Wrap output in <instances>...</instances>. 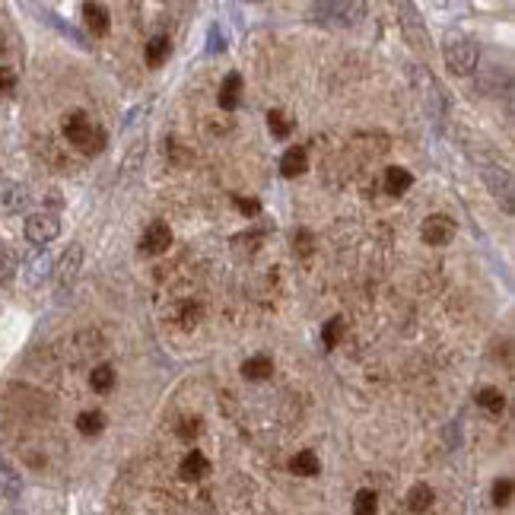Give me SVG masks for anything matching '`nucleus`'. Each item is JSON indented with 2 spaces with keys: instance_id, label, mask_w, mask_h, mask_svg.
I'll return each mask as SVG.
<instances>
[{
  "instance_id": "obj_1",
  "label": "nucleus",
  "mask_w": 515,
  "mask_h": 515,
  "mask_svg": "<svg viewBox=\"0 0 515 515\" xmlns=\"http://www.w3.org/2000/svg\"><path fill=\"white\" fill-rule=\"evenodd\" d=\"M64 137H67L80 153H86V156H99L108 143V134L102 131L99 124H93L86 112H70L67 118H64Z\"/></svg>"
},
{
  "instance_id": "obj_2",
  "label": "nucleus",
  "mask_w": 515,
  "mask_h": 515,
  "mask_svg": "<svg viewBox=\"0 0 515 515\" xmlns=\"http://www.w3.org/2000/svg\"><path fill=\"white\" fill-rule=\"evenodd\" d=\"M477 57H480V48L474 35H455V42L445 45V67L455 76H468L477 67Z\"/></svg>"
},
{
  "instance_id": "obj_3",
  "label": "nucleus",
  "mask_w": 515,
  "mask_h": 515,
  "mask_svg": "<svg viewBox=\"0 0 515 515\" xmlns=\"http://www.w3.org/2000/svg\"><path fill=\"white\" fill-rule=\"evenodd\" d=\"M394 10H398V23H401V29H404V38H407V42H410L417 51L430 54V51H432L430 29H426L423 16L417 13V6H413V4H398Z\"/></svg>"
},
{
  "instance_id": "obj_4",
  "label": "nucleus",
  "mask_w": 515,
  "mask_h": 515,
  "mask_svg": "<svg viewBox=\"0 0 515 515\" xmlns=\"http://www.w3.org/2000/svg\"><path fill=\"white\" fill-rule=\"evenodd\" d=\"M480 175H483V182H487V188L493 191V197L502 203V210L512 213V175L496 162H483Z\"/></svg>"
},
{
  "instance_id": "obj_5",
  "label": "nucleus",
  "mask_w": 515,
  "mask_h": 515,
  "mask_svg": "<svg viewBox=\"0 0 515 515\" xmlns=\"http://www.w3.org/2000/svg\"><path fill=\"white\" fill-rule=\"evenodd\" d=\"M57 235H61V220H57L54 213H32L29 220H25V239H29L32 245H48V242H54Z\"/></svg>"
},
{
  "instance_id": "obj_6",
  "label": "nucleus",
  "mask_w": 515,
  "mask_h": 515,
  "mask_svg": "<svg viewBox=\"0 0 515 515\" xmlns=\"http://www.w3.org/2000/svg\"><path fill=\"white\" fill-rule=\"evenodd\" d=\"M83 267V245L80 242H73V245H67V251L61 254V261H57L54 267V280H57V290H70L76 280V273H80Z\"/></svg>"
},
{
  "instance_id": "obj_7",
  "label": "nucleus",
  "mask_w": 515,
  "mask_h": 515,
  "mask_svg": "<svg viewBox=\"0 0 515 515\" xmlns=\"http://www.w3.org/2000/svg\"><path fill=\"white\" fill-rule=\"evenodd\" d=\"M451 235H455V223L442 213L426 216L423 226H420V239H423L426 245H449Z\"/></svg>"
},
{
  "instance_id": "obj_8",
  "label": "nucleus",
  "mask_w": 515,
  "mask_h": 515,
  "mask_svg": "<svg viewBox=\"0 0 515 515\" xmlns=\"http://www.w3.org/2000/svg\"><path fill=\"white\" fill-rule=\"evenodd\" d=\"M169 245H172V229L165 226L162 220H156V223H150V226L143 229V235H140V254H162V251H169Z\"/></svg>"
},
{
  "instance_id": "obj_9",
  "label": "nucleus",
  "mask_w": 515,
  "mask_h": 515,
  "mask_svg": "<svg viewBox=\"0 0 515 515\" xmlns=\"http://www.w3.org/2000/svg\"><path fill=\"white\" fill-rule=\"evenodd\" d=\"M216 102H220L223 112H235V108H239V102H242V73H235V70L232 73H226Z\"/></svg>"
},
{
  "instance_id": "obj_10",
  "label": "nucleus",
  "mask_w": 515,
  "mask_h": 515,
  "mask_svg": "<svg viewBox=\"0 0 515 515\" xmlns=\"http://www.w3.org/2000/svg\"><path fill=\"white\" fill-rule=\"evenodd\" d=\"M178 474H182V480H201V477L210 474V461L203 451H188V455L182 458V464H178Z\"/></svg>"
},
{
  "instance_id": "obj_11",
  "label": "nucleus",
  "mask_w": 515,
  "mask_h": 515,
  "mask_svg": "<svg viewBox=\"0 0 515 515\" xmlns=\"http://www.w3.org/2000/svg\"><path fill=\"white\" fill-rule=\"evenodd\" d=\"M305 169H309V153H305V146H290V150L280 156V172H283L286 178L302 175Z\"/></svg>"
},
{
  "instance_id": "obj_12",
  "label": "nucleus",
  "mask_w": 515,
  "mask_h": 515,
  "mask_svg": "<svg viewBox=\"0 0 515 515\" xmlns=\"http://www.w3.org/2000/svg\"><path fill=\"white\" fill-rule=\"evenodd\" d=\"M83 19H86V29L93 32V35H108V25H112V19H108V10L102 4H83Z\"/></svg>"
},
{
  "instance_id": "obj_13",
  "label": "nucleus",
  "mask_w": 515,
  "mask_h": 515,
  "mask_svg": "<svg viewBox=\"0 0 515 515\" xmlns=\"http://www.w3.org/2000/svg\"><path fill=\"white\" fill-rule=\"evenodd\" d=\"M410 184H413V175L404 169V165H391V169H385V191L391 197L407 194V191H410Z\"/></svg>"
},
{
  "instance_id": "obj_14",
  "label": "nucleus",
  "mask_w": 515,
  "mask_h": 515,
  "mask_svg": "<svg viewBox=\"0 0 515 515\" xmlns=\"http://www.w3.org/2000/svg\"><path fill=\"white\" fill-rule=\"evenodd\" d=\"M271 372H273V360L264 353L248 356V360L242 362V375H245L248 381H264V379H271Z\"/></svg>"
},
{
  "instance_id": "obj_15",
  "label": "nucleus",
  "mask_w": 515,
  "mask_h": 515,
  "mask_svg": "<svg viewBox=\"0 0 515 515\" xmlns=\"http://www.w3.org/2000/svg\"><path fill=\"white\" fill-rule=\"evenodd\" d=\"M146 64L150 67H162L165 61H169V54H172V42H169V35H153L150 42H146Z\"/></svg>"
},
{
  "instance_id": "obj_16",
  "label": "nucleus",
  "mask_w": 515,
  "mask_h": 515,
  "mask_svg": "<svg viewBox=\"0 0 515 515\" xmlns=\"http://www.w3.org/2000/svg\"><path fill=\"white\" fill-rule=\"evenodd\" d=\"M290 470L299 477H315L318 470H321V461H318L315 451L305 449V451H296V455L290 458Z\"/></svg>"
},
{
  "instance_id": "obj_17",
  "label": "nucleus",
  "mask_w": 515,
  "mask_h": 515,
  "mask_svg": "<svg viewBox=\"0 0 515 515\" xmlns=\"http://www.w3.org/2000/svg\"><path fill=\"white\" fill-rule=\"evenodd\" d=\"M432 499H436V493H432L430 483H413L410 493H407V506H410V512H426V509L432 506Z\"/></svg>"
},
{
  "instance_id": "obj_18",
  "label": "nucleus",
  "mask_w": 515,
  "mask_h": 515,
  "mask_svg": "<svg viewBox=\"0 0 515 515\" xmlns=\"http://www.w3.org/2000/svg\"><path fill=\"white\" fill-rule=\"evenodd\" d=\"M76 430H80L83 436H99V432L105 430V413L102 410H83L80 417H76Z\"/></svg>"
},
{
  "instance_id": "obj_19",
  "label": "nucleus",
  "mask_w": 515,
  "mask_h": 515,
  "mask_svg": "<svg viewBox=\"0 0 515 515\" xmlns=\"http://www.w3.org/2000/svg\"><path fill=\"white\" fill-rule=\"evenodd\" d=\"M477 404H480L483 410H490V413H502V407H506V394H502L499 388L487 385V388L477 391Z\"/></svg>"
},
{
  "instance_id": "obj_20",
  "label": "nucleus",
  "mask_w": 515,
  "mask_h": 515,
  "mask_svg": "<svg viewBox=\"0 0 515 515\" xmlns=\"http://www.w3.org/2000/svg\"><path fill=\"white\" fill-rule=\"evenodd\" d=\"M267 131H271L277 140H286L292 134V121L286 118L280 108H271V112H267Z\"/></svg>"
},
{
  "instance_id": "obj_21",
  "label": "nucleus",
  "mask_w": 515,
  "mask_h": 515,
  "mask_svg": "<svg viewBox=\"0 0 515 515\" xmlns=\"http://www.w3.org/2000/svg\"><path fill=\"white\" fill-rule=\"evenodd\" d=\"M343 331H347V321L343 318H331V321H324V328H321V343L328 350H334L337 343L343 341Z\"/></svg>"
},
{
  "instance_id": "obj_22",
  "label": "nucleus",
  "mask_w": 515,
  "mask_h": 515,
  "mask_svg": "<svg viewBox=\"0 0 515 515\" xmlns=\"http://www.w3.org/2000/svg\"><path fill=\"white\" fill-rule=\"evenodd\" d=\"M89 385H93V391H112L114 385V369L112 366H95L93 372H89Z\"/></svg>"
},
{
  "instance_id": "obj_23",
  "label": "nucleus",
  "mask_w": 515,
  "mask_h": 515,
  "mask_svg": "<svg viewBox=\"0 0 515 515\" xmlns=\"http://www.w3.org/2000/svg\"><path fill=\"white\" fill-rule=\"evenodd\" d=\"M379 512V496L372 490H360L353 499V515H375Z\"/></svg>"
},
{
  "instance_id": "obj_24",
  "label": "nucleus",
  "mask_w": 515,
  "mask_h": 515,
  "mask_svg": "<svg viewBox=\"0 0 515 515\" xmlns=\"http://www.w3.org/2000/svg\"><path fill=\"white\" fill-rule=\"evenodd\" d=\"M48 273H51V258H48V254H38V258L29 264V277H25V280H29V283L35 286L38 280H45Z\"/></svg>"
},
{
  "instance_id": "obj_25",
  "label": "nucleus",
  "mask_w": 515,
  "mask_h": 515,
  "mask_svg": "<svg viewBox=\"0 0 515 515\" xmlns=\"http://www.w3.org/2000/svg\"><path fill=\"white\" fill-rule=\"evenodd\" d=\"M493 502L496 506H509V502H512V480H509V477H499V480L493 483Z\"/></svg>"
},
{
  "instance_id": "obj_26",
  "label": "nucleus",
  "mask_w": 515,
  "mask_h": 515,
  "mask_svg": "<svg viewBox=\"0 0 515 515\" xmlns=\"http://www.w3.org/2000/svg\"><path fill=\"white\" fill-rule=\"evenodd\" d=\"M312 245H315V235H312L309 229H296V232H292V251L312 254Z\"/></svg>"
},
{
  "instance_id": "obj_27",
  "label": "nucleus",
  "mask_w": 515,
  "mask_h": 515,
  "mask_svg": "<svg viewBox=\"0 0 515 515\" xmlns=\"http://www.w3.org/2000/svg\"><path fill=\"white\" fill-rule=\"evenodd\" d=\"M201 436V417H184L182 423H178V439H184V442H191V439Z\"/></svg>"
},
{
  "instance_id": "obj_28",
  "label": "nucleus",
  "mask_w": 515,
  "mask_h": 515,
  "mask_svg": "<svg viewBox=\"0 0 515 515\" xmlns=\"http://www.w3.org/2000/svg\"><path fill=\"white\" fill-rule=\"evenodd\" d=\"M0 477H4V490H6V496H19V477L13 474V468L4 461V458H0Z\"/></svg>"
},
{
  "instance_id": "obj_29",
  "label": "nucleus",
  "mask_w": 515,
  "mask_h": 515,
  "mask_svg": "<svg viewBox=\"0 0 515 515\" xmlns=\"http://www.w3.org/2000/svg\"><path fill=\"white\" fill-rule=\"evenodd\" d=\"M232 203H235V210H239V213H245V216H258L261 213V201H258V197H242V194H235Z\"/></svg>"
},
{
  "instance_id": "obj_30",
  "label": "nucleus",
  "mask_w": 515,
  "mask_h": 515,
  "mask_svg": "<svg viewBox=\"0 0 515 515\" xmlns=\"http://www.w3.org/2000/svg\"><path fill=\"white\" fill-rule=\"evenodd\" d=\"M143 156H146V143H143V140H137V143H134V150L127 153V159H124V172H134V169H137V162H140Z\"/></svg>"
},
{
  "instance_id": "obj_31",
  "label": "nucleus",
  "mask_w": 515,
  "mask_h": 515,
  "mask_svg": "<svg viewBox=\"0 0 515 515\" xmlns=\"http://www.w3.org/2000/svg\"><path fill=\"white\" fill-rule=\"evenodd\" d=\"M16 89V73L13 67H0V95H10Z\"/></svg>"
},
{
  "instance_id": "obj_32",
  "label": "nucleus",
  "mask_w": 515,
  "mask_h": 515,
  "mask_svg": "<svg viewBox=\"0 0 515 515\" xmlns=\"http://www.w3.org/2000/svg\"><path fill=\"white\" fill-rule=\"evenodd\" d=\"M223 48H226V38H223V32L213 25V29H210V45H207V51H210V54H216V51H223Z\"/></svg>"
},
{
  "instance_id": "obj_33",
  "label": "nucleus",
  "mask_w": 515,
  "mask_h": 515,
  "mask_svg": "<svg viewBox=\"0 0 515 515\" xmlns=\"http://www.w3.org/2000/svg\"><path fill=\"white\" fill-rule=\"evenodd\" d=\"M197 318H201V305L188 302V305H184V312H182V321H184V328H191V324H197Z\"/></svg>"
},
{
  "instance_id": "obj_34",
  "label": "nucleus",
  "mask_w": 515,
  "mask_h": 515,
  "mask_svg": "<svg viewBox=\"0 0 515 515\" xmlns=\"http://www.w3.org/2000/svg\"><path fill=\"white\" fill-rule=\"evenodd\" d=\"M4 203L10 210H16V207H23L25 203V194H23V188H10V197H4Z\"/></svg>"
}]
</instances>
